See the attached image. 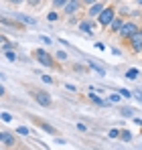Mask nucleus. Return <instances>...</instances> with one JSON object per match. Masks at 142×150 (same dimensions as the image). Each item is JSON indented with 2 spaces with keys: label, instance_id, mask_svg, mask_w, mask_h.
I'll return each instance as SVG.
<instances>
[{
  "label": "nucleus",
  "instance_id": "26",
  "mask_svg": "<svg viewBox=\"0 0 142 150\" xmlns=\"http://www.w3.org/2000/svg\"><path fill=\"white\" fill-rule=\"evenodd\" d=\"M120 93H122V98H132V91H128V89H120Z\"/></svg>",
  "mask_w": 142,
  "mask_h": 150
},
{
  "label": "nucleus",
  "instance_id": "12",
  "mask_svg": "<svg viewBox=\"0 0 142 150\" xmlns=\"http://www.w3.org/2000/svg\"><path fill=\"white\" fill-rule=\"evenodd\" d=\"M89 100L94 101V103H97V105H108V101H104L99 96H95V93H89Z\"/></svg>",
  "mask_w": 142,
  "mask_h": 150
},
{
  "label": "nucleus",
  "instance_id": "19",
  "mask_svg": "<svg viewBox=\"0 0 142 150\" xmlns=\"http://www.w3.org/2000/svg\"><path fill=\"white\" fill-rule=\"evenodd\" d=\"M6 59H8V61H12V63H14V61H16V59H18V57H16V53H12V51H6Z\"/></svg>",
  "mask_w": 142,
  "mask_h": 150
},
{
  "label": "nucleus",
  "instance_id": "4",
  "mask_svg": "<svg viewBox=\"0 0 142 150\" xmlns=\"http://www.w3.org/2000/svg\"><path fill=\"white\" fill-rule=\"evenodd\" d=\"M136 33H138V26L134 25L132 21H130V23H124L122 28H120V37H122V39H132Z\"/></svg>",
  "mask_w": 142,
  "mask_h": 150
},
{
  "label": "nucleus",
  "instance_id": "3",
  "mask_svg": "<svg viewBox=\"0 0 142 150\" xmlns=\"http://www.w3.org/2000/svg\"><path fill=\"white\" fill-rule=\"evenodd\" d=\"M114 18H116V10H114V8H106V10L97 16V21H99L102 26H110L114 23Z\"/></svg>",
  "mask_w": 142,
  "mask_h": 150
},
{
  "label": "nucleus",
  "instance_id": "31",
  "mask_svg": "<svg viewBox=\"0 0 142 150\" xmlns=\"http://www.w3.org/2000/svg\"><path fill=\"white\" fill-rule=\"evenodd\" d=\"M85 4H89V6H94V4H97V0H83Z\"/></svg>",
  "mask_w": 142,
  "mask_h": 150
},
{
  "label": "nucleus",
  "instance_id": "2",
  "mask_svg": "<svg viewBox=\"0 0 142 150\" xmlns=\"http://www.w3.org/2000/svg\"><path fill=\"white\" fill-rule=\"evenodd\" d=\"M35 59L41 63V65H47V67H59L57 65V61H55V57L47 53L45 49H35Z\"/></svg>",
  "mask_w": 142,
  "mask_h": 150
},
{
  "label": "nucleus",
  "instance_id": "35",
  "mask_svg": "<svg viewBox=\"0 0 142 150\" xmlns=\"http://www.w3.org/2000/svg\"><path fill=\"white\" fill-rule=\"evenodd\" d=\"M136 4H138V6H142V0H136Z\"/></svg>",
  "mask_w": 142,
  "mask_h": 150
},
{
  "label": "nucleus",
  "instance_id": "28",
  "mask_svg": "<svg viewBox=\"0 0 142 150\" xmlns=\"http://www.w3.org/2000/svg\"><path fill=\"white\" fill-rule=\"evenodd\" d=\"M77 130H79V132H87V128H85V124H77Z\"/></svg>",
  "mask_w": 142,
  "mask_h": 150
},
{
  "label": "nucleus",
  "instance_id": "29",
  "mask_svg": "<svg viewBox=\"0 0 142 150\" xmlns=\"http://www.w3.org/2000/svg\"><path fill=\"white\" fill-rule=\"evenodd\" d=\"M134 96H136V100H138V101H142V91L136 89V91H134Z\"/></svg>",
  "mask_w": 142,
  "mask_h": 150
},
{
  "label": "nucleus",
  "instance_id": "8",
  "mask_svg": "<svg viewBox=\"0 0 142 150\" xmlns=\"http://www.w3.org/2000/svg\"><path fill=\"white\" fill-rule=\"evenodd\" d=\"M104 10H106V8H104V4H94V6L89 8V16H94V18H95V16H99Z\"/></svg>",
  "mask_w": 142,
  "mask_h": 150
},
{
  "label": "nucleus",
  "instance_id": "7",
  "mask_svg": "<svg viewBox=\"0 0 142 150\" xmlns=\"http://www.w3.org/2000/svg\"><path fill=\"white\" fill-rule=\"evenodd\" d=\"M77 10H79V0H69V2H67V6L63 8V14L71 16V14H75Z\"/></svg>",
  "mask_w": 142,
  "mask_h": 150
},
{
  "label": "nucleus",
  "instance_id": "32",
  "mask_svg": "<svg viewBox=\"0 0 142 150\" xmlns=\"http://www.w3.org/2000/svg\"><path fill=\"white\" fill-rule=\"evenodd\" d=\"M41 41H43V43H47V45H51V39H49V37H41Z\"/></svg>",
  "mask_w": 142,
  "mask_h": 150
},
{
  "label": "nucleus",
  "instance_id": "30",
  "mask_svg": "<svg viewBox=\"0 0 142 150\" xmlns=\"http://www.w3.org/2000/svg\"><path fill=\"white\" fill-rule=\"evenodd\" d=\"M26 2H28L31 6H39V0H26Z\"/></svg>",
  "mask_w": 142,
  "mask_h": 150
},
{
  "label": "nucleus",
  "instance_id": "16",
  "mask_svg": "<svg viewBox=\"0 0 142 150\" xmlns=\"http://www.w3.org/2000/svg\"><path fill=\"white\" fill-rule=\"evenodd\" d=\"M69 0H53V8H65Z\"/></svg>",
  "mask_w": 142,
  "mask_h": 150
},
{
  "label": "nucleus",
  "instance_id": "5",
  "mask_svg": "<svg viewBox=\"0 0 142 150\" xmlns=\"http://www.w3.org/2000/svg\"><path fill=\"white\" fill-rule=\"evenodd\" d=\"M128 41H130V47H132L134 53H142V33L140 30H138L132 39H128Z\"/></svg>",
  "mask_w": 142,
  "mask_h": 150
},
{
  "label": "nucleus",
  "instance_id": "21",
  "mask_svg": "<svg viewBox=\"0 0 142 150\" xmlns=\"http://www.w3.org/2000/svg\"><path fill=\"white\" fill-rule=\"evenodd\" d=\"M16 132H18V134H23V136H26V134H28L31 130H28L26 126H18V128H16Z\"/></svg>",
  "mask_w": 142,
  "mask_h": 150
},
{
  "label": "nucleus",
  "instance_id": "10",
  "mask_svg": "<svg viewBox=\"0 0 142 150\" xmlns=\"http://www.w3.org/2000/svg\"><path fill=\"white\" fill-rule=\"evenodd\" d=\"M122 25H124V21H122L120 16H116V18H114V23L110 25V28H112V33H120V28H122Z\"/></svg>",
  "mask_w": 142,
  "mask_h": 150
},
{
  "label": "nucleus",
  "instance_id": "6",
  "mask_svg": "<svg viewBox=\"0 0 142 150\" xmlns=\"http://www.w3.org/2000/svg\"><path fill=\"white\" fill-rule=\"evenodd\" d=\"M0 142H2L4 146H16L14 136H12L10 132H6V130H2V132H0Z\"/></svg>",
  "mask_w": 142,
  "mask_h": 150
},
{
  "label": "nucleus",
  "instance_id": "11",
  "mask_svg": "<svg viewBox=\"0 0 142 150\" xmlns=\"http://www.w3.org/2000/svg\"><path fill=\"white\" fill-rule=\"evenodd\" d=\"M14 18L21 21V23H24V25H35V23H37L35 18H28V16H24V14H14Z\"/></svg>",
  "mask_w": 142,
  "mask_h": 150
},
{
  "label": "nucleus",
  "instance_id": "25",
  "mask_svg": "<svg viewBox=\"0 0 142 150\" xmlns=\"http://www.w3.org/2000/svg\"><path fill=\"white\" fill-rule=\"evenodd\" d=\"M47 18L51 21V23H55V21L59 18V14H57V12H49V16H47Z\"/></svg>",
  "mask_w": 142,
  "mask_h": 150
},
{
  "label": "nucleus",
  "instance_id": "15",
  "mask_svg": "<svg viewBox=\"0 0 142 150\" xmlns=\"http://www.w3.org/2000/svg\"><path fill=\"white\" fill-rule=\"evenodd\" d=\"M120 138H122L124 142H130V140H132V134H130L128 130H122V132H120Z\"/></svg>",
  "mask_w": 142,
  "mask_h": 150
},
{
  "label": "nucleus",
  "instance_id": "13",
  "mask_svg": "<svg viewBox=\"0 0 142 150\" xmlns=\"http://www.w3.org/2000/svg\"><path fill=\"white\" fill-rule=\"evenodd\" d=\"M2 49H4V51H10V49H14V45H12V43H10V41H8L6 37H4V35H2Z\"/></svg>",
  "mask_w": 142,
  "mask_h": 150
},
{
  "label": "nucleus",
  "instance_id": "1",
  "mask_svg": "<svg viewBox=\"0 0 142 150\" xmlns=\"http://www.w3.org/2000/svg\"><path fill=\"white\" fill-rule=\"evenodd\" d=\"M28 91H31V96L35 98V101L39 103V105H43V108H51L53 105V100H51V96H49L47 91H43V89H31L28 87Z\"/></svg>",
  "mask_w": 142,
  "mask_h": 150
},
{
  "label": "nucleus",
  "instance_id": "22",
  "mask_svg": "<svg viewBox=\"0 0 142 150\" xmlns=\"http://www.w3.org/2000/svg\"><path fill=\"white\" fill-rule=\"evenodd\" d=\"M126 77H128V79H136V77H138V71H136V69H130V71L126 73Z\"/></svg>",
  "mask_w": 142,
  "mask_h": 150
},
{
  "label": "nucleus",
  "instance_id": "23",
  "mask_svg": "<svg viewBox=\"0 0 142 150\" xmlns=\"http://www.w3.org/2000/svg\"><path fill=\"white\" fill-rule=\"evenodd\" d=\"M120 132H122V130H110L108 136H110V138H120Z\"/></svg>",
  "mask_w": 142,
  "mask_h": 150
},
{
  "label": "nucleus",
  "instance_id": "27",
  "mask_svg": "<svg viewBox=\"0 0 142 150\" xmlns=\"http://www.w3.org/2000/svg\"><path fill=\"white\" fill-rule=\"evenodd\" d=\"M2 120H4V122H10V120H12V116H10L8 112H4V114H2Z\"/></svg>",
  "mask_w": 142,
  "mask_h": 150
},
{
  "label": "nucleus",
  "instance_id": "36",
  "mask_svg": "<svg viewBox=\"0 0 142 150\" xmlns=\"http://www.w3.org/2000/svg\"><path fill=\"white\" fill-rule=\"evenodd\" d=\"M21 150H26V148H21Z\"/></svg>",
  "mask_w": 142,
  "mask_h": 150
},
{
  "label": "nucleus",
  "instance_id": "20",
  "mask_svg": "<svg viewBox=\"0 0 142 150\" xmlns=\"http://www.w3.org/2000/svg\"><path fill=\"white\" fill-rule=\"evenodd\" d=\"M120 112H122V116H126V118H128V116H132V114H134V110H132V108H122V110H120Z\"/></svg>",
  "mask_w": 142,
  "mask_h": 150
},
{
  "label": "nucleus",
  "instance_id": "14",
  "mask_svg": "<svg viewBox=\"0 0 142 150\" xmlns=\"http://www.w3.org/2000/svg\"><path fill=\"white\" fill-rule=\"evenodd\" d=\"M122 100V93H112V96H110V98H108V103H118V101Z\"/></svg>",
  "mask_w": 142,
  "mask_h": 150
},
{
  "label": "nucleus",
  "instance_id": "18",
  "mask_svg": "<svg viewBox=\"0 0 142 150\" xmlns=\"http://www.w3.org/2000/svg\"><path fill=\"white\" fill-rule=\"evenodd\" d=\"M89 65H92V69H95V71H97L99 75H104V73H106V71H104V69H102V67H99L97 63H94V61H89Z\"/></svg>",
  "mask_w": 142,
  "mask_h": 150
},
{
  "label": "nucleus",
  "instance_id": "24",
  "mask_svg": "<svg viewBox=\"0 0 142 150\" xmlns=\"http://www.w3.org/2000/svg\"><path fill=\"white\" fill-rule=\"evenodd\" d=\"M57 59H59V61H65V59H67V53H65V51H59V53H57Z\"/></svg>",
  "mask_w": 142,
  "mask_h": 150
},
{
  "label": "nucleus",
  "instance_id": "9",
  "mask_svg": "<svg viewBox=\"0 0 142 150\" xmlns=\"http://www.w3.org/2000/svg\"><path fill=\"white\" fill-rule=\"evenodd\" d=\"M35 124H37V126H41V128H43L45 132H49V134H55V132H57V130H55V128H53L51 124H45L43 120H35Z\"/></svg>",
  "mask_w": 142,
  "mask_h": 150
},
{
  "label": "nucleus",
  "instance_id": "17",
  "mask_svg": "<svg viewBox=\"0 0 142 150\" xmlns=\"http://www.w3.org/2000/svg\"><path fill=\"white\" fill-rule=\"evenodd\" d=\"M79 28H81L83 33H87V35H89V30H92V25H89V23H85V21H81V23H79Z\"/></svg>",
  "mask_w": 142,
  "mask_h": 150
},
{
  "label": "nucleus",
  "instance_id": "37",
  "mask_svg": "<svg viewBox=\"0 0 142 150\" xmlns=\"http://www.w3.org/2000/svg\"><path fill=\"white\" fill-rule=\"evenodd\" d=\"M140 33H142V28H140Z\"/></svg>",
  "mask_w": 142,
  "mask_h": 150
},
{
  "label": "nucleus",
  "instance_id": "33",
  "mask_svg": "<svg viewBox=\"0 0 142 150\" xmlns=\"http://www.w3.org/2000/svg\"><path fill=\"white\" fill-rule=\"evenodd\" d=\"M43 81H47V83H53V79H51L49 75H43Z\"/></svg>",
  "mask_w": 142,
  "mask_h": 150
},
{
  "label": "nucleus",
  "instance_id": "34",
  "mask_svg": "<svg viewBox=\"0 0 142 150\" xmlns=\"http://www.w3.org/2000/svg\"><path fill=\"white\" fill-rule=\"evenodd\" d=\"M6 2H10V4H21L23 0H6Z\"/></svg>",
  "mask_w": 142,
  "mask_h": 150
}]
</instances>
